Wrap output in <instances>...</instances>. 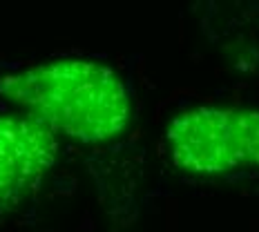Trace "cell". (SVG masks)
<instances>
[{
  "mask_svg": "<svg viewBox=\"0 0 259 232\" xmlns=\"http://www.w3.org/2000/svg\"><path fill=\"white\" fill-rule=\"evenodd\" d=\"M0 94L54 134L105 143L132 118L127 85L112 67L88 58H58L0 78Z\"/></svg>",
  "mask_w": 259,
  "mask_h": 232,
  "instance_id": "6da1fadb",
  "label": "cell"
},
{
  "mask_svg": "<svg viewBox=\"0 0 259 232\" xmlns=\"http://www.w3.org/2000/svg\"><path fill=\"white\" fill-rule=\"evenodd\" d=\"M165 141L177 168L192 174L259 168V112L194 107L170 123Z\"/></svg>",
  "mask_w": 259,
  "mask_h": 232,
  "instance_id": "7a4b0ae2",
  "label": "cell"
},
{
  "mask_svg": "<svg viewBox=\"0 0 259 232\" xmlns=\"http://www.w3.org/2000/svg\"><path fill=\"white\" fill-rule=\"evenodd\" d=\"M56 152V136L38 118L0 116V206L34 190L54 165Z\"/></svg>",
  "mask_w": 259,
  "mask_h": 232,
  "instance_id": "3957f363",
  "label": "cell"
}]
</instances>
